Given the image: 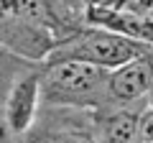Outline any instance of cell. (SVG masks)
Here are the masks:
<instances>
[{
    "mask_svg": "<svg viewBox=\"0 0 153 143\" xmlns=\"http://www.w3.org/2000/svg\"><path fill=\"white\" fill-rule=\"evenodd\" d=\"M69 5L79 8V10H87V8H117L123 5V0H66Z\"/></svg>",
    "mask_w": 153,
    "mask_h": 143,
    "instance_id": "10",
    "label": "cell"
},
{
    "mask_svg": "<svg viewBox=\"0 0 153 143\" xmlns=\"http://www.w3.org/2000/svg\"><path fill=\"white\" fill-rule=\"evenodd\" d=\"M138 130H140V112L117 110L102 120L100 138L112 143H138Z\"/></svg>",
    "mask_w": 153,
    "mask_h": 143,
    "instance_id": "6",
    "label": "cell"
},
{
    "mask_svg": "<svg viewBox=\"0 0 153 143\" xmlns=\"http://www.w3.org/2000/svg\"><path fill=\"white\" fill-rule=\"evenodd\" d=\"M107 77L110 72L87 61L59 59L51 61L46 77H41V92H46L49 102H59L66 107H87L97 102L100 92L107 95Z\"/></svg>",
    "mask_w": 153,
    "mask_h": 143,
    "instance_id": "2",
    "label": "cell"
},
{
    "mask_svg": "<svg viewBox=\"0 0 153 143\" xmlns=\"http://www.w3.org/2000/svg\"><path fill=\"white\" fill-rule=\"evenodd\" d=\"M148 107H153V87H151V95H148Z\"/></svg>",
    "mask_w": 153,
    "mask_h": 143,
    "instance_id": "11",
    "label": "cell"
},
{
    "mask_svg": "<svg viewBox=\"0 0 153 143\" xmlns=\"http://www.w3.org/2000/svg\"><path fill=\"white\" fill-rule=\"evenodd\" d=\"M28 143H97V136L87 125H79L74 120H64L61 125L46 130L44 136H33Z\"/></svg>",
    "mask_w": 153,
    "mask_h": 143,
    "instance_id": "7",
    "label": "cell"
},
{
    "mask_svg": "<svg viewBox=\"0 0 153 143\" xmlns=\"http://www.w3.org/2000/svg\"><path fill=\"white\" fill-rule=\"evenodd\" d=\"M21 18V8H18V0H0V31L5 26H10L13 21Z\"/></svg>",
    "mask_w": 153,
    "mask_h": 143,
    "instance_id": "8",
    "label": "cell"
},
{
    "mask_svg": "<svg viewBox=\"0 0 153 143\" xmlns=\"http://www.w3.org/2000/svg\"><path fill=\"white\" fill-rule=\"evenodd\" d=\"M84 23L94 28H105L110 33L133 39L138 44L153 46V18L138 16V13L125 10L123 5L117 8H87L84 10Z\"/></svg>",
    "mask_w": 153,
    "mask_h": 143,
    "instance_id": "4",
    "label": "cell"
},
{
    "mask_svg": "<svg viewBox=\"0 0 153 143\" xmlns=\"http://www.w3.org/2000/svg\"><path fill=\"white\" fill-rule=\"evenodd\" d=\"M51 54H54L51 61L74 59V61H87L92 66H100L105 72H112L133 59L146 56L148 46L138 44L133 39H125V36H117V33H110L105 28L87 26L82 31H76L71 39L61 41Z\"/></svg>",
    "mask_w": 153,
    "mask_h": 143,
    "instance_id": "1",
    "label": "cell"
},
{
    "mask_svg": "<svg viewBox=\"0 0 153 143\" xmlns=\"http://www.w3.org/2000/svg\"><path fill=\"white\" fill-rule=\"evenodd\" d=\"M153 87V61L148 56L133 59L117 66L107 77V92L117 102H135L151 95Z\"/></svg>",
    "mask_w": 153,
    "mask_h": 143,
    "instance_id": "5",
    "label": "cell"
},
{
    "mask_svg": "<svg viewBox=\"0 0 153 143\" xmlns=\"http://www.w3.org/2000/svg\"><path fill=\"white\" fill-rule=\"evenodd\" d=\"M138 143H153V107L140 112V130H138Z\"/></svg>",
    "mask_w": 153,
    "mask_h": 143,
    "instance_id": "9",
    "label": "cell"
},
{
    "mask_svg": "<svg viewBox=\"0 0 153 143\" xmlns=\"http://www.w3.org/2000/svg\"><path fill=\"white\" fill-rule=\"evenodd\" d=\"M41 74L28 72L13 82L8 89L5 107H3V123L13 136H23L33 128L38 112V102H41Z\"/></svg>",
    "mask_w": 153,
    "mask_h": 143,
    "instance_id": "3",
    "label": "cell"
}]
</instances>
